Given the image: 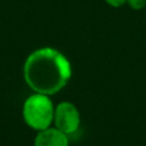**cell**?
<instances>
[{
	"instance_id": "8992f818",
	"label": "cell",
	"mask_w": 146,
	"mask_h": 146,
	"mask_svg": "<svg viewBox=\"0 0 146 146\" xmlns=\"http://www.w3.org/2000/svg\"><path fill=\"white\" fill-rule=\"evenodd\" d=\"M105 2L113 8H120L127 3V0H105Z\"/></svg>"
},
{
	"instance_id": "6da1fadb",
	"label": "cell",
	"mask_w": 146,
	"mask_h": 146,
	"mask_svg": "<svg viewBox=\"0 0 146 146\" xmlns=\"http://www.w3.org/2000/svg\"><path fill=\"white\" fill-rule=\"evenodd\" d=\"M23 75L27 86L35 92L54 95L62 90L72 75L67 58L54 48H40L26 58Z\"/></svg>"
},
{
	"instance_id": "5b68a950",
	"label": "cell",
	"mask_w": 146,
	"mask_h": 146,
	"mask_svg": "<svg viewBox=\"0 0 146 146\" xmlns=\"http://www.w3.org/2000/svg\"><path fill=\"white\" fill-rule=\"evenodd\" d=\"M127 5L135 10H140L146 7V0H127Z\"/></svg>"
},
{
	"instance_id": "277c9868",
	"label": "cell",
	"mask_w": 146,
	"mask_h": 146,
	"mask_svg": "<svg viewBox=\"0 0 146 146\" xmlns=\"http://www.w3.org/2000/svg\"><path fill=\"white\" fill-rule=\"evenodd\" d=\"M34 146H68V138L57 128H46L35 136Z\"/></svg>"
},
{
	"instance_id": "7a4b0ae2",
	"label": "cell",
	"mask_w": 146,
	"mask_h": 146,
	"mask_svg": "<svg viewBox=\"0 0 146 146\" xmlns=\"http://www.w3.org/2000/svg\"><path fill=\"white\" fill-rule=\"evenodd\" d=\"M54 113L52 102L43 94H33L23 104V119L25 123L38 131L50 127L54 121Z\"/></svg>"
},
{
	"instance_id": "3957f363",
	"label": "cell",
	"mask_w": 146,
	"mask_h": 146,
	"mask_svg": "<svg viewBox=\"0 0 146 146\" xmlns=\"http://www.w3.org/2000/svg\"><path fill=\"white\" fill-rule=\"evenodd\" d=\"M54 122L57 129L64 133H73L80 125V113L76 106L70 102L59 103L54 113Z\"/></svg>"
}]
</instances>
